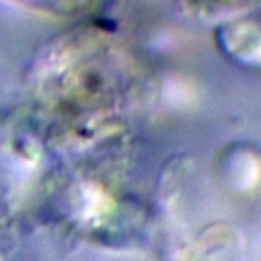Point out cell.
Masks as SVG:
<instances>
[{"label": "cell", "instance_id": "cell-1", "mask_svg": "<svg viewBox=\"0 0 261 261\" xmlns=\"http://www.w3.org/2000/svg\"><path fill=\"white\" fill-rule=\"evenodd\" d=\"M224 51L243 61H261V33L251 24H226L218 35Z\"/></svg>", "mask_w": 261, "mask_h": 261}, {"label": "cell", "instance_id": "cell-2", "mask_svg": "<svg viewBox=\"0 0 261 261\" xmlns=\"http://www.w3.org/2000/svg\"><path fill=\"white\" fill-rule=\"evenodd\" d=\"M12 2H31V4H33V2H35V4H49V2H51V4H53V2H57V0H12Z\"/></svg>", "mask_w": 261, "mask_h": 261}, {"label": "cell", "instance_id": "cell-3", "mask_svg": "<svg viewBox=\"0 0 261 261\" xmlns=\"http://www.w3.org/2000/svg\"><path fill=\"white\" fill-rule=\"evenodd\" d=\"M0 261H2V257H0Z\"/></svg>", "mask_w": 261, "mask_h": 261}]
</instances>
